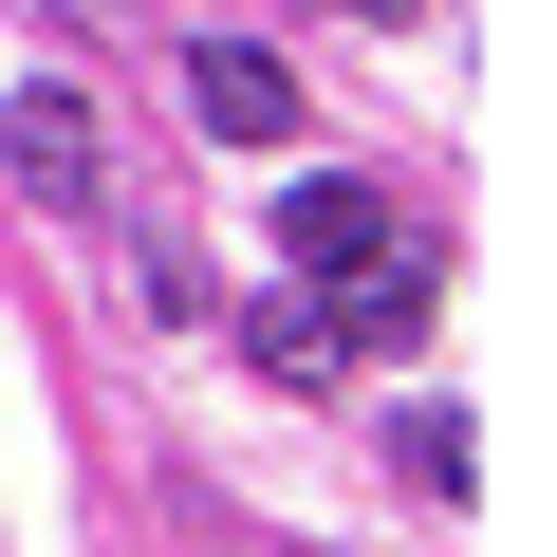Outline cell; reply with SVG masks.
<instances>
[{
  "label": "cell",
  "mask_w": 557,
  "mask_h": 557,
  "mask_svg": "<svg viewBox=\"0 0 557 557\" xmlns=\"http://www.w3.org/2000/svg\"><path fill=\"white\" fill-rule=\"evenodd\" d=\"M391 465H409L428 502H465V428H446V409H409V428H391Z\"/></svg>",
  "instance_id": "5"
},
{
  "label": "cell",
  "mask_w": 557,
  "mask_h": 557,
  "mask_svg": "<svg viewBox=\"0 0 557 557\" xmlns=\"http://www.w3.org/2000/svg\"><path fill=\"white\" fill-rule=\"evenodd\" d=\"M0 149H20V186H38V205H94V186H112V149H94V94H75V75H20V94H0Z\"/></svg>",
  "instance_id": "3"
},
{
  "label": "cell",
  "mask_w": 557,
  "mask_h": 557,
  "mask_svg": "<svg viewBox=\"0 0 557 557\" xmlns=\"http://www.w3.org/2000/svg\"><path fill=\"white\" fill-rule=\"evenodd\" d=\"M186 112H205V149H298V131H317L298 75H278L260 38H186Z\"/></svg>",
  "instance_id": "2"
},
{
  "label": "cell",
  "mask_w": 557,
  "mask_h": 557,
  "mask_svg": "<svg viewBox=\"0 0 557 557\" xmlns=\"http://www.w3.org/2000/svg\"><path fill=\"white\" fill-rule=\"evenodd\" d=\"M354 20H409V0H354Z\"/></svg>",
  "instance_id": "6"
},
{
  "label": "cell",
  "mask_w": 557,
  "mask_h": 557,
  "mask_svg": "<svg viewBox=\"0 0 557 557\" xmlns=\"http://www.w3.org/2000/svg\"><path fill=\"white\" fill-rule=\"evenodd\" d=\"M242 354H260L278 391H335V354H354V335H335L317 298H260V317H242Z\"/></svg>",
  "instance_id": "4"
},
{
  "label": "cell",
  "mask_w": 557,
  "mask_h": 557,
  "mask_svg": "<svg viewBox=\"0 0 557 557\" xmlns=\"http://www.w3.org/2000/svg\"><path fill=\"white\" fill-rule=\"evenodd\" d=\"M391 242H409V205H391V186H354V168L278 205V278H298V298H335V278H372Z\"/></svg>",
  "instance_id": "1"
}]
</instances>
